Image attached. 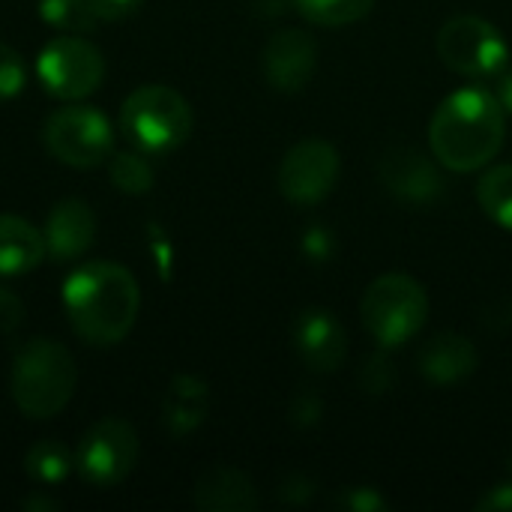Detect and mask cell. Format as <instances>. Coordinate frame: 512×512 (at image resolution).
Segmentation results:
<instances>
[{
	"label": "cell",
	"instance_id": "cell-1",
	"mask_svg": "<svg viewBox=\"0 0 512 512\" xmlns=\"http://www.w3.org/2000/svg\"><path fill=\"white\" fill-rule=\"evenodd\" d=\"M63 309L87 345L111 348L135 327L141 291L123 264L90 261L63 282Z\"/></svg>",
	"mask_w": 512,
	"mask_h": 512
},
{
	"label": "cell",
	"instance_id": "cell-2",
	"mask_svg": "<svg viewBox=\"0 0 512 512\" xmlns=\"http://www.w3.org/2000/svg\"><path fill=\"white\" fill-rule=\"evenodd\" d=\"M504 138L507 108L492 90L483 87L456 90L438 105L429 123V144L435 159L456 174L486 168L501 153Z\"/></svg>",
	"mask_w": 512,
	"mask_h": 512
},
{
	"label": "cell",
	"instance_id": "cell-3",
	"mask_svg": "<svg viewBox=\"0 0 512 512\" xmlns=\"http://www.w3.org/2000/svg\"><path fill=\"white\" fill-rule=\"evenodd\" d=\"M12 399L30 420L57 417L75 393V360L57 339H30L12 360Z\"/></svg>",
	"mask_w": 512,
	"mask_h": 512
},
{
	"label": "cell",
	"instance_id": "cell-4",
	"mask_svg": "<svg viewBox=\"0 0 512 512\" xmlns=\"http://www.w3.org/2000/svg\"><path fill=\"white\" fill-rule=\"evenodd\" d=\"M120 129L138 153H174L192 135V108L174 87L147 84L126 96Z\"/></svg>",
	"mask_w": 512,
	"mask_h": 512
},
{
	"label": "cell",
	"instance_id": "cell-5",
	"mask_svg": "<svg viewBox=\"0 0 512 512\" xmlns=\"http://www.w3.org/2000/svg\"><path fill=\"white\" fill-rule=\"evenodd\" d=\"M360 315L381 348H399L423 330L429 318V297L414 276L384 273L366 288Z\"/></svg>",
	"mask_w": 512,
	"mask_h": 512
},
{
	"label": "cell",
	"instance_id": "cell-6",
	"mask_svg": "<svg viewBox=\"0 0 512 512\" xmlns=\"http://www.w3.org/2000/svg\"><path fill=\"white\" fill-rule=\"evenodd\" d=\"M438 57L453 72L483 81L495 78L510 63V45L492 21L456 15L438 30Z\"/></svg>",
	"mask_w": 512,
	"mask_h": 512
},
{
	"label": "cell",
	"instance_id": "cell-7",
	"mask_svg": "<svg viewBox=\"0 0 512 512\" xmlns=\"http://www.w3.org/2000/svg\"><path fill=\"white\" fill-rule=\"evenodd\" d=\"M42 141L57 162L72 168H93L111 156L114 129L108 117L90 105H63L45 120Z\"/></svg>",
	"mask_w": 512,
	"mask_h": 512
},
{
	"label": "cell",
	"instance_id": "cell-8",
	"mask_svg": "<svg viewBox=\"0 0 512 512\" xmlns=\"http://www.w3.org/2000/svg\"><path fill=\"white\" fill-rule=\"evenodd\" d=\"M36 75L51 96L63 102H78L99 90L105 78V60L93 42L75 33H63L39 51Z\"/></svg>",
	"mask_w": 512,
	"mask_h": 512
},
{
	"label": "cell",
	"instance_id": "cell-9",
	"mask_svg": "<svg viewBox=\"0 0 512 512\" xmlns=\"http://www.w3.org/2000/svg\"><path fill=\"white\" fill-rule=\"evenodd\" d=\"M138 465V435L126 420L108 417L93 423L75 450V468L84 483L111 489L123 483Z\"/></svg>",
	"mask_w": 512,
	"mask_h": 512
},
{
	"label": "cell",
	"instance_id": "cell-10",
	"mask_svg": "<svg viewBox=\"0 0 512 512\" xmlns=\"http://www.w3.org/2000/svg\"><path fill=\"white\" fill-rule=\"evenodd\" d=\"M342 156L330 141L306 138L294 144L279 165V192L300 207L321 204L339 183Z\"/></svg>",
	"mask_w": 512,
	"mask_h": 512
},
{
	"label": "cell",
	"instance_id": "cell-11",
	"mask_svg": "<svg viewBox=\"0 0 512 512\" xmlns=\"http://www.w3.org/2000/svg\"><path fill=\"white\" fill-rule=\"evenodd\" d=\"M261 63H264V78L270 81V87H276L282 93H297L315 75L318 42L306 30H294V27L279 30L264 45Z\"/></svg>",
	"mask_w": 512,
	"mask_h": 512
},
{
	"label": "cell",
	"instance_id": "cell-12",
	"mask_svg": "<svg viewBox=\"0 0 512 512\" xmlns=\"http://www.w3.org/2000/svg\"><path fill=\"white\" fill-rule=\"evenodd\" d=\"M294 345L300 360L321 375H330L342 366L348 354V333L342 321L327 309H309L297 318Z\"/></svg>",
	"mask_w": 512,
	"mask_h": 512
},
{
	"label": "cell",
	"instance_id": "cell-13",
	"mask_svg": "<svg viewBox=\"0 0 512 512\" xmlns=\"http://www.w3.org/2000/svg\"><path fill=\"white\" fill-rule=\"evenodd\" d=\"M381 180L402 204H432L444 192L438 168L420 150H390L381 162Z\"/></svg>",
	"mask_w": 512,
	"mask_h": 512
},
{
	"label": "cell",
	"instance_id": "cell-14",
	"mask_svg": "<svg viewBox=\"0 0 512 512\" xmlns=\"http://www.w3.org/2000/svg\"><path fill=\"white\" fill-rule=\"evenodd\" d=\"M42 234L54 261H75L96 240V216L81 198H63L51 207Z\"/></svg>",
	"mask_w": 512,
	"mask_h": 512
},
{
	"label": "cell",
	"instance_id": "cell-15",
	"mask_svg": "<svg viewBox=\"0 0 512 512\" xmlns=\"http://www.w3.org/2000/svg\"><path fill=\"white\" fill-rule=\"evenodd\" d=\"M477 363H480V357H477L474 342L459 333H441V336L429 339L417 354V366H420L423 378L438 387H450V384L471 378Z\"/></svg>",
	"mask_w": 512,
	"mask_h": 512
},
{
	"label": "cell",
	"instance_id": "cell-16",
	"mask_svg": "<svg viewBox=\"0 0 512 512\" xmlns=\"http://www.w3.org/2000/svg\"><path fill=\"white\" fill-rule=\"evenodd\" d=\"M195 507L201 512H252L261 507V498L243 471L213 468L195 486Z\"/></svg>",
	"mask_w": 512,
	"mask_h": 512
},
{
	"label": "cell",
	"instance_id": "cell-17",
	"mask_svg": "<svg viewBox=\"0 0 512 512\" xmlns=\"http://www.w3.org/2000/svg\"><path fill=\"white\" fill-rule=\"evenodd\" d=\"M210 411V387L195 375H177L162 402V423L174 438L192 435Z\"/></svg>",
	"mask_w": 512,
	"mask_h": 512
},
{
	"label": "cell",
	"instance_id": "cell-18",
	"mask_svg": "<svg viewBox=\"0 0 512 512\" xmlns=\"http://www.w3.org/2000/svg\"><path fill=\"white\" fill-rule=\"evenodd\" d=\"M48 255L45 234L21 216L0 213V276H24Z\"/></svg>",
	"mask_w": 512,
	"mask_h": 512
},
{
	"label": "cell",
	"instance_id": "cell-19",
	"mask_svg": "<svg viewBox=\"0 0 512 512\" xmlns=\"http://www.w3.org/2000/svg\"><path fill=\"white\" fill-rule=\"evenodd\" d=\"M75 468V456L57 438L36 441L24 456V471L39 486H60Z\"/></svg>",
	"mask_w": 512,
	"mask_h": 512
},
{
	"label": "cell",
	"instance_id": "cell-20",
	"mask_svg": "<svg viewBox=\"0 0 512 512\" xmlns=\"http://www.w3.org/2000/svg\"><path fill=\"white\" fill-rule=\"evenodd\" d=\"M477 198L495 225L512 231V165L489 168L477 183Z\"/></svg>",
	"mask_w": 512,
	"mask_h": 512
},
{
	"label": "cell",
	"instance_id": "cell-21",
	"mask_svg": "<svg viewBox=\"0 0 512 512\" xmlns=\"http://www.w3.org/2000/svg\"><path fill=\"white\" fill-rule=\"evenodd\" d=\"M300 15L321 27H345L366 18L375 0H294Z\"/></svg>",
	"mask_w": 512,
	"mask_h": 512
},
{
	"label": "cell",
	"instance_id": "cell-22",
	"mask_svg": "<svg viewBox=\"0 0 512 512\" xmlns=\"http://www.w3.org/2000/svg\"><path fill=\"white\" fill-rule=\"evenodd\" d=\"M39 18L60 33H87L99 21L90 0H39Z\"/></svg>",
	"mask_w": 512,
	"mask_h": 512
},
{
	"label": "cell",
	"instance_id": "cell-23",
	"mask_svg": "<svg viewBox=\"0 0 512 512\" xmlns=\"http://www.w3.org/2000/svg\"><path fill=\"white\" fill-rule=\"evenodd\" d=\"M108 177L126 195H144L153 186V168L147 165L144 156L129 153V150H117V153L111 150V156H108Z\"/></svg>",
	"mask_w": 512,
	"mask_h": 512
},
{
	"label": "cell",
	"instance_id": "cell-24",
	"mask_svg": "<svg viewBox=\"0 0 512 512\" xmlns=\"http://www.w3.org/2000/svg\"><path fill=\"white\" fill-rule=\"evenodd\" d=\"M27 84V72H24V60L15 48L0 42V99H12L24 90Z\"/></svg>",
	"mask_w": 512,
	"mask_h": 512
},
{
	"label": "cell",
	"instance_id": "cell-25",
	"mask_svg": "<svg viewBox=\"0 0 512 512\" xmlns=\"http://www.w3.org/2000/svg\"><path fill=\"white\" fill-rule=\"evenodd\" d=\"M393 381H396V372H393V366L381 354L366 360V366H363V387L369 393H384Z\"/></svg>",
	"mask_w": 512,
	"mask_h": 512
},
{
	"label": "cell",
	"instance_id": "cell-26",
	"mask_svg": "<svg viewBox=\"0 0 512 512\" xmlns=\"http://www.w3.org/2000/svg\"><path fill=\"white\" fill-rule=\"evenodd\" d=\"M21 324H24V303L9 288H0V336L15 333Z\"/></svg>",
	"mask_w": 512,
	"mask_h": 512
},
{
	"label": "cell",
	"instance_id": "cell-27",
	"mask_svg": "<svg viewBox=\"0 0 512 512\" xmlns=\"http://www.w3.org/2000/svg\"><path fill=\"white\" fill-rule=\"evenodd\" d=\"M342 507L354 512H378V510H387V501L378 495V489H366V486H360V489H348V492L342 495Z\"/></svg>",
	"mask_w": 512,
	"mask_h": 512
},
{
	"label": "cell",
	"instance_id": "cell-28",
	"mask_svg": "<svg viewBox=\"0 0 512 512\" xmlns=\"http://www.w3.org/2000/svg\"><path fill=\"white\" fill-rule=\"evenodd\" d=\"M144 0H90L93 12L99 21H117V18H126L132 15Z\"/></svg>",
	"mask_w": 512,
	"mask_h": 512
},
{
	"label": "cell",
	"instance_id": "cell-29",
	"mask_svg": "<svg viewBox=\"0 0 512 512\" xmlns=\"http://www.w3.org/2000/svg\"><path fill=\"white\" fill-rule=\"evenodd\" d=\"M294 423L297 426H312V423H318L321 420V414H324V405L312 396V393H303V396H297V402H294Z\"/></svg>",
	"mask_w": 512,
	"mask_h": 512
},
{
	"label": "cell",
	"instance_id": "cell-30",
	"mask_svg": "<svg viewBox=\"0 0 512 512\" xmlns=\"http://www.w3.org/2000/svg\"><path fill=\"white\" fill-rule=\"evenodd\" d=\"M480 512H512V483H504L498 489H492L480 504H477Z\"/></svg>",
	"mask_w": 512,
	"mask_h": 512
},
{
	"label": "cell",
	"instance_id": "cell-31",
	"mask_svg": "<svg viewBox=\"0 0 512 512\" xmlns=\"http://www.w3.org/2000/svg\"><path fill=\"white\" fill-rule=\"evenodd\" d=\"M303 249H306V255H312V258H327L330 255V234L324 231V228H315L312 234H306V240H303Z\"/></svg>",
	"mask_w": 512,
	"mask_h": 512
},
{
	"label": "cell",
	"instance_id": "cell-32",
	"mask_svg": "<svg viewBox=\"0 0 512 512\" xmlns=\"http://www.w3.org/2000/svg\"><path fill=\"white\" fill-rule=\"evenodd\" d=\"M498 87H495V96H498V102L507 108V114H512V66L507 63L498 75Z\"/></svg>",
	"mask_w": 512,
	"mask_h": 512
},
{
	"label": "cell",
	"instance_id": "cell-33",
	"mask_svg": "<svg viewBox=\"0 0 512 512\" xmlns=\"http://www.w3.org/2000/svg\"><path fill=\"white\" fill-rule=\"evenodd\" d=\"M60 504L57 501H51V498H27V501H21V510H57Z\"/></svg>",
	"mask_w": 512,
	"mask_h": 512
},
{
	"label": "cell",
	"instance_id": "cell-34",
	"mask_svg": "<svg viewBox=\"0 0 512 512\" xmlns=\"http://www.w3.org/2000/svg\"><path fill=\"white\" fill-rule=\"evenodd\" d=\"M510 468H512V456H510Z\"/></svg>",
	"mask_w": 512,
	"mask_h": 512
}]
</instances>
